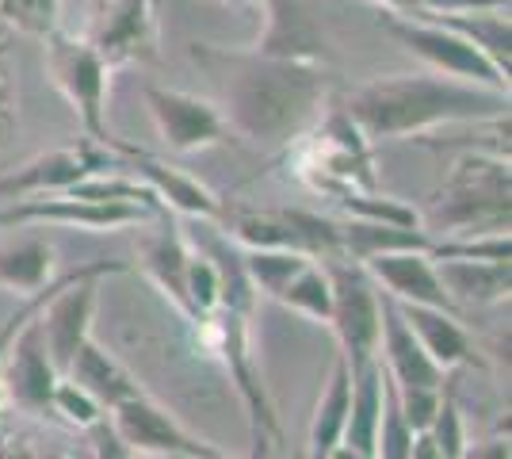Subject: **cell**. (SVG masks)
<instances>
[{
  "instance_id": "36",
  "label": "cell",
  "mask_w": 512,
  "mask_h": 459,
  "mask_svg": "<svg viewBox=\"0 0 512 459\" xmlns=\"http://www.w3.org/2000/svg\"><path fill=\"white\" fill-rule=\"evenodd\" d=\"M50 406H58L69 421H77V425H85L92 429L96 421H100V402L96 398H88L77 383H69V379H58V387H54V402Z\"/></svg>"
},
{
  "instance_id": "22",
  "label": "cell",
  "mask_w": 512,
  "mask_h": 459,
  "mask_svg": "<svg viewBox=\"0 0 512 459\" xmlns=\"http://www.w3.org/2000/svg\"><path fill=\"white\" fill-rule=\"evenodd\" d=\"M421 20L444 23L448 31L463 35L474 43L493 66L509 77L512 69V27H509V8H482V12H455V16H421Z\"/></svg>"
},
{
  "instance_id": "32",
  "label": "cell",
  "mask_w": 512,
  "mask_h": 459,
  "mask_svg": "<svg viewBox=\"0 0 512 459\" xmlns=\"http://www.w3.org/2000/svg\"><path fill=\"white\" fill-rule=\"evenodd\" d=\"M428 253L436 261H509L512 245H509V230H493V234H482V238L432 245Z\"/></svg>"
},
{
  "instance_id": "20",
  "label": "cell",
  "mask_w": 512,
  "mask_h": 459,
  "mask_svg": "<svg viewBox=\"0 0 512 459\" xmlns=\"http://www.w3.org/2000/svg\"><path fill=\"white\" fill-rule=\"evenodd\" d=\"M383 383L386 368L379 360H371L363 372L352 375V406H348L341 444L356 448L363 456H375V433H379V414H383Z\"/></svg>"
},
{
  "instance_id": "15",
  "label": "cell",
  "mask_w": 512,
  "mask_h": 459,
  "mask_svg": "<svg viewBox=\"0 0 512 459\" xmlns=\"http://www.w3.org/2000/svg\"><path fill=\"white\" fill-rule=\"evenodd\" d=\"M363 272L390 287V299H398V303H421V306H436V310L455 314V299L444 291L436 268L428 261V253H417V249L375 253V257L363 261Z\"/></svg>"
},
{
  "instance_id": "8",
  "label": "cell",
  "mask_w": 512,
  "mask_h": 459,
  "mask_svg": "<svg viewBox=\"0 0 512 459\" xmlns=\"http://www.w3.org/2000/svg\"><path fill=\"white\" fill-rule=\"evenodd\" d=\"M314 188L325 192H341V188H360L371 192L375 176H371V153H367V138L360 134V127L344 115L333 111L318 131L310 134L306 146V169H299Z\"/></svg>"
},
{
  "instance_id": "18",
  "label": "cell",
  "mask_w": 512,
  "mask_h": 459,
  "mask_svg": "<svg viewBox=\"0 0 512 459\" xmlns=\"http://www.w3.org/2000/svg\"><path fill=\"white\" fill-rule=\"evenodd\" d=\"M111 150L119 153V169L130 176H138L142 184H150L161 203H172V207H180V211H188V215H203V219L218 215V199H214L199 180L184 176L180 169H172V165L157 161V157H146L142 150H130L123 142H115Z\"/></svg>"
},
{
  "instance_id": "26",
  "label": "cell",
  "mask_w": 512,
  "mask_h": 459,
  "mask_svg": "<svg viewBox=\"0 0 512 459\" xmlns=\"http://www.w3.org/2000/svg\"><path fill=\"white\" fill-rule=\"evenodd\" d=\"M54 268V249L46 241H20L0 253V284L16 291H39Z\"/></svg>"
},
{
  "instance_id": "39",
  "label": "cell",
  "mask_w": 512,
  "mask_h": 459,
  "mask_svg": "<svg viewBox=\"0 0 512 459\" xmlns=\"http://www.w3.org/2000/svg\"><path fill=\"white\" fill-rule=\"evenodd\" d=\"M92 433H96V456L92 459H130V448L115 437V429L107 425L104 417L92 425Z\"/></svg>"
},
{
  "instance_id": "23",
  "label": "cell",
  "mask_w": 512,
  "mask_h": 459,
  "mask_svg": "<svg viewBox=\"0 0 512 459\" xmlns=\"http://www.w3.org/2000/svg\"><path fill=\"white\" fill-rule=\"evenodd\" d=\"M436 276L459 303L486 306L509 295V261H440Z\"/></svg>"
},
{
  "instance_id": "46",
  "label": "cell",
  "mask_w": 512,
  "mask_h": 459,
  "mask_svg": "<svg viewBox=\"0 0 512 459\" xmlns=\"http://www.w3.org/2000/svg\"><path fill=\"white\" fill-rule=\"evenodd\" d=\"M192 459H222V456H192Z\"/></svg>"
},
{
  "instance_id": "13",
  "label": "cell",
  "mask_w": 512,
  "mask_h": 459,
  "mask_svg": "<svg viewBox=\"0 0 512 459\" xmlns=\"http://www.w3.org/2000/svg\"><path fill=\"white\" fill-rule=\"evenodd\" d=\"M264 35L253 46L256 54L283 58V62H318L325 66V31H321L306 0H264Z\"/></svg>"
},
{
  "instance_id": "2",
  "label": "cell",
  "mask_w": 512,
  "mask_h": 459,
  "mask_svg": "<svg viewBox=\"0 0 512 459\" xmlns=\"http://www.w3.org/2000/svg\"><path fill=\"white\" fill-rule=\"evenodd\" d=\"M344 115L367 142L406 138L440 123H486L509 115V92L455 81L444 73H390L348 92Z\"/></svg>"
},
{
  "instance_id": "16",
  "label": "cell",
  "mask_w": 512,
  "mask_h": 459,
  "mask_svg": "<svg viewBox=\"0 0 512 459\" xmlns=\"http://www.w3.org/2000/svg\"><path fill=\"white\" fill-rule=\"evenodd\" d=\"M379 333L386 341V372L394 379V387H425V391L444 387V372L428 360L417 333L409 329V322L402 318V310L390 295L379 299Z\"/></svg>"
},
{
  "instance_id": "40",
  "label": "cell",
  "mask_w": 512,
  "mask_h": 459,
  "mask_svg": "<svg viewBox=\"0 0 512 459\" xmlns=\"http://www.w3.org/2000/svg\"><path fill=\"white\" fill-rule=\"evenodd\" d=\"M459 459H509V440L493 437V440H482V444H474V448H463V456Z\"/></svg>"
},
{
  "instance_id": "10",
  "label": "cell",
  "mask_w": 512,
  "mask_h": 459,
  "mask_svg": "<svg viewBox=\"0 0 512 459\" xmlns=\"http://www.w3.org/2000/svg\"><path fill=\"white\" fill-rule=\"evenodd\" d=\"M146 108L161 142L172 153H192L207 150V146H222L230 138V123L218 111V104L180 92V88L165 85H146Z\"/></svg>"
},
{
  "instance_id": "35",
  "label": "cell",
  "mask_w": 512,
  "mask_h": 459,
  "mask_svg": "<svg viewBox=\"0 0 512 459\" xmlns=\"http://www.w3.org/2000/svg\"><path fill=\"white\" fill-rule=\"evenodd\" d=\"M184 291H188V310H192V314L214 310V306H218V268H214L207 257H188Z\"/></svg>"
},
{
  "instance_id": "37",
  "label": "cell",
  "mask_w": 512,
  "mask_h": 459,
  "mask_svg": "<svg viewBox=\"0 0 512 459\" xmlns=\"http://www.w3.org/2000/svg\"><path fill=\"white\" fill-rule=\"evenodd\" d=\"M398 391V406H402V417L413 433H425L436 417V406H440V391H425V387H394Z\"/></svg>"
},
{
  "instance_id": "6",
  "label": "cell",
  "mask_w": 512,
  "mask_h": 459,
  "mask_svg": "<svg viewBox=\"0 0 512 459\" xmlns=\"http://www.w3.org/2000/svg\"><path fill=\"white\" fill-rule=\"evenodd\" d=\"M85 39L107 69L157 62L161 54L157 0H100L92 8Z\"/></svg>"
},
{
  "instance_id": "12",
  "label": "cell",
  "mask_w": 512,
  "mask_h": 459,
  "mask_svg": "<svg viewBox=\"0 0 512 459\" xmlns=\"http://www.w3.org/2000/svg\"><path fill=\"white\" fill-rule=\"evenodd\" d=\"M111 429L130 452H157V456L169 459L218 456V448L188 437L161 406H153L146 394H134V398H123L119 406H111Z\"/></svg>"
},
{
  "instance_id": "7",
  "label": "cell",
  "mask_w": 512,
  "mask_h": 459,
  "mask_svg": "<svg viewBox=\"0 0 512 459\" xmlns=\"http://www.w3.org/2000/svg\"><path fill=\"white\" fill-rule=\"evenodd\" d=\"M123 264H92L85 272H77L73 280H65L50 299L43 303V310L35 314L39 322V333H43V349L54 364V372L62 375L69 372L73 356L81 352V345L88 341V326H92V310H96V280L104 272H119Z\"/></svg>"
},
{
  "instance_id": "25",
  "label": "cell",
  "mask_w": 512,
  "mask_h": 459,
  "mask_svg": "<svg viewBox=\"0 0 512 459\" xmlns=\"http://www.w3.org/2000/svg\"><path fill=\"white\" fill-rule=\"evenodd\" d=\"M348 406H352V372L344 364V356L333 368L329 379V391L318 402V417H314V433H310V448L314 459H325L344 437V421H348Z\"/></svg>"
},
{
  "instance_id": "24",
  "label": "cell",
  "mask_w": 512,
  "mask_h": 459,
  "mask_svg": "<svg viewBox=\"0 0 512 459\" xmlns=\"http://www.w3.org/2000/svg\"><path fill=\"white\" fill-rule=\"evenodd\" d=\"M341 230V253H352L356 261H367L375 253H402V249H417L428 253L432 241L425 238L421 226H390V222L352 219L337 226Z\"/></svg>"
},
{
  "instance_id": "1",
  "label": "cell",
  "mask_w": 512,
  "mask_h": 459,
  "mask_svg": "<svg viewBox=\"0 0 512 459\" xmlns=\"http://www.w3.org/2000/svg\"><path fill=\"white\" fill-rule=\"evenodd\" d=\"M192 58L222 92L218 111L230 131L260 146H287L310 131L333 85V73L318 62H283L256 50L195 43Z\"/></svg>"
},
{
  "instance_id": "29",
  "label": "cell",
  "mask_w": 512,
  "mask_h": 459,
  "mask_svg": "<svg viewBox=\"0 0 512 459\" xmlns=\"http://www.w3.org/2000/svg\"><path fill=\"white\" fill-rule=\"evenodd\" d=\"M245 261V276H249V284L260 287V291H268V295H279L287 280L299 272L302 264L310 261V253H295V249H253L249 257H241Z\"/></svg>"
},
{
  "instance_id": "33",
  "label": "cell",
  "mask_w": 512,
  "mask_h": 459,
  "mask_svg": "<svg viewBox=\"0 0 512 459\" xmlns=\"http://www.w3.org/2000/svg\"><path fill=\"white\" fill-rule=\"evenodd\" d=\"M16 31H8L0 23V146L16 131Z\"/></svg>"
},
{
  "instance_id": "30",
  "label": "cell",
  "mask_w": 512,
  "mask_h": 459,
  "mask_svg": "<svg viewBox=\"0 0 512 459\" xmlns=\"http://www.w3.org/2000/svg\"><path fill=\"white\" fill-rule=\"evenodd\" d=\"M0 23L27 39H46L62 27V0H0Z\"/></svg>"
},
{
  "instance_id": "43",
  "label": "cell",
  "mask_w": 512,
  "mask_h": 459,
  "mask_svg": "<svg viewBox=\"0 0 512 459\" xmlns=\"http://www.w3.org/2000/svg\"><path fill=\"white\" fill-rule=\"evenodd\" d=\"M375 8H386V12H406L409 0H371Z\"/></svg>"
},
{
  "instance_id": "3",
  "label": "cell",
  "mask_w": 512,
  "mask_h": 459,
  "mask_svg": "<svg viewBox=\"0 0 512 459\" xmlns=\"http://www.w3.org/2000/svg\"><path fill=\"white\" fill-rule=\"evenodd\" d=\"M432 226L455 234L509 230V153H467L451 165Z\"/></svg>"
},
{
  "instance_id": "31",
  "label": "cell",
  "mask_w": 512,
  "mask_h": 459,
  "mask_svg": "<svg viewBox=\"0 0 512 459\" xmlns=\"http://www.w3.org/2000/svg\"><path fill=\"white\" fill-rule=\"evenodd\" d=\"M409 448H413V429L402 417V406H398V391H394V379L386 372L383 383V414H379V433H375V456L371 459H409Z\"/></svg>"
},
{
  "instance_id": "17",
  "label": "cell",
  "mask_w": 512,
  "mask_h": 459,
  "mask_svg": "<svg viewBox=\"0 0 512 459\" xmlns=\"http://www.w3.org/2000/svg\"><path fill=\"white\" fill-rule=\"evenodd\" d=\"M8 352H12V360H8L0 383H8V394L20 402L23 410H46L54 402V387H58L62 375L54 372V364L46 356L39 322H23L20 337L12 341Z\"/></svg>"
},
{
  "instance_id": "21",
  "label": "cell",
  "mask_w": 512,
  "mask_h": 459,
  "mask_svg": "<svg viewBox=\"0 0 512 459\" xmlns=\"http://www.w3.org/2000/svg\"><path fill=\"white\" fill-rule=\"evenodd\" d=\"M65 379L69 383H77L81 391L88 394V398H96L100 406H119L123 398H134L138 391V383L130 379L111 356H107L100 345H92V341H85L81 345V352L73 356V364H69V372H65Z\"/></svg>"
},
{
  "instance_id": "38",
  "label": "cell",
  "mask_w": 512,
  "mask_h": 459,
  "mask_svg": "<svg viewBox=\"0 0 512 459\" xmlns=\"http://www.w3.org/2000/svg\"><path fill=\"white\" fill-rule=\"evenodd\" d=\"M482 8H509V0H409L406 16H455Z\"/></svg>"
},
{
  "instance_id": "14",
  "label": "cell",
  "mask_w": 512,
  "mask_h": 459,
  "mask_svg": "<svg viewBox=\"0 0 512 459\" xmlns=\"http://www.w3.org/2000/svg\"><path fill=\"white\" fill-rule=\"evenodd\" d=\"M150 219V207L142 203H127V199H81L65 192L62 199H27L8 211H0V226L8 222H73V226H88V230H107V226H127V222Z\"/></svg>"
},
{
  "instance_id": "41",
  "label": "cell",
  "mask_w": 512,
  "mask_h": 459,
  "mask_svg": "<svg viewBox=\"0 0 512 459\" xmlns=\"http://www.w3.org/2000/svg\"><path fill=\"white\" fill-rule=\"evenodd\" d=\"M409 459H444L440 456V448H436V440L425 433H413V448H409Z\"/></svg>"
},
{
  "instance_id": "9",
  "label": "cell",
  "mask_w": 512,
  "mask_h": 459,
  "mask_svg": "<svg viewBox=\"0 0 512 459\" xmlns=\"http://www.w3.org/2000/svg\"><path fill=\"white\" fill-rule=\"evenodd\" d=\"M329 287H333V310L329 326L341 337V356L348 372H363L375 360L379 345V295L367 284L363 264H333L329 268Z\"/></svg>"
},
{
  "instance_id": "34",
  "label": "cell",
  "mask_w": 512,
  "mask_h": 459,
  "mask_svg": "<svg viewBox=\"0 0 512 459\" xmlns=\"http://www.w3.org/2000/svg\"><path fill=\"white\" fill-rule=\"evenodd\" d=\"M428 437L436 440V448H440V456L444 459H459L463 456V448H467V437H463V417H459V406H455V398H440V406H436V417H432V425H428Z\"/></svg>"
},
{
  "instance_id": "44",
  "label": "cell",
  "mask_w": 512,
  "mask_h": 459,
  "mask_svg": "<svg viewBox=\"0 0 512 459\" xmlns=\"http://www.w3.org/2000/svg\"><path fill=\"white\" fill-rule=\"evenodd\" d=\"M253 459H268V444H264V433H256V452Z\"/></svg>"
},
{
  "instance_id": "27",
  "label": "cell",
  "mask_w": 512,
  "mask_h": 459,
  "mask_svg": "<svg viewBox=\"0 0 512 459\" xmlns=\"http://www.w3.org/2000/svg\"><path fill=\"white\" fill-rule=\"evenodd\" d=\"M279 303H287L291 310H299L306 318H318L329 322V310H333V287H329V272H321L314 261H306L287 280V287L276 295Z\"/></svg>"
},
{
  "instance_id": "19",
  "label": "cell",
  "mask_w": 512,
  "mask_h": 459,
  "mask_svg": "<svg viewBox=\"0 0 512 459\" xmlns=\"http://www.w3.org/2000/svg\"><path fill=\"white\" fill-rule=\"evenodd\" d=\"M394 303H398V299H394ZM398 310H402V318H406L409 329L417 333L421 349L428 352V360H432L440 372H448L455 364H482V360L474 356L470 337L459 329V322L451 318L448 310H436V306H421V303H398Z\"/></svg>"
},
{
  "instance_id": "4",
  "label": "cell",
  "mask_w": 512,
  "mask_h": 459,
  "mask_svg": "<svg viewBox=\"0 0 512 459\" xmlns=\"http://www.w3.org/2000/svg\"><path fill=\"white\" fill-rule=\"evenodd\" d=\"M46 43V73L54 88L69 100L73 115L81 119L92 142L115 146V134L107 131V77L111 69L100 62V54L88 46L85 35H69V31H50Z\"/></svg>"
},
{
  "instance_id": "28",
  "label": "cell",
  "mask_w": 512,
  "mask_h": 459,
  "mask_svg": "<svg viewBox=\"0 0 512 459\" xmlns=\"http://www.w3.org/2000/svg\"><path fill=\"white\" fill-rule=\"evenodd\" d=\"M188 249H184V241L176 234V226H165L161 230V238L150 245V272L157 276V284L172 291V299L188 310V291H184V272H188ZM192 314V310H188Z\"/></svg>"
},
{
  "instance_id": "11",
  "label": "cell",
  "mask_w": 512,
  "mask_h": 459,
  "mask_svg": "<svg viewBox=\"0 0 512 459\" xmlns=\"http://www.w3.org/2000/svg\"><path fill=\"white\" fill-rule=\"evenodd\" d=\"M104 169H119V153L100 142H77V146H62L31 157L16 173L0 176V199H23V196H43V192H65L73 184H81L85 176L104 173Z\"/></svg>"
},
{
  "instance_id": "5",
  "label": "cell",
  "mask_w": 512,
  "mask_h": 459,
  "mask_svg": "<svg viewBox=\"0 0 512 459\" xmlns=\"http://www.w3.org/2000/svg\"><path fill=\"white\" fill-rule=\"evenodd\" d=\"M379 27H383L386 35H394L409 54H417L432 73H444V77H455V81H470V85L509 92V77L493 66L478 46L467 43L463 35L448 31L444 23L379 8Z\"/></svg>"
},
{
  "instance_id": "42",
  "label": "cell",
  "mask_w": 512,
  "mask_h": 459,
  "mask_svg": "<svg viewBox=\"0 0 512 459\" xmlns=\"http://www.w3.org/2000/svg\"><path fill=\"white\" fill-rule=\"evenodd\" d=\"M325 459H371V456H363V452H356V448H348V444H337L333 452Z\"/></svg>"
},
{
  "instance_id": "45",
  "label": "cell",
  "mask_w": 512,
  "mask_h": 459,
  "mask_svg": "<svg viewBox=\"0 0 512 459\" xmlns=\"http://www.w3.org/2000/svg\"><path fill=\"white\" fill-rule=\"evenodd\" d=\"M218 4H234V8H260L264 0H218Z\"/></svg>"
}]
</instances>
